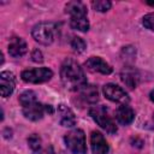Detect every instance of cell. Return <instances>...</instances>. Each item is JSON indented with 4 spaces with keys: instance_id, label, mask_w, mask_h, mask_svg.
Here are the masks:
<instances>
[{
    "instance_id": "cell-1",
    "label": "cell",
    "mask_w": 154,
    "mask_h": 154,
    "mask_svg": "<svg viewBox=\"0 0 154 154\" xmlns=\"http://www.w3.org/2000/svg\"><path fill=\"white\" fill-rule=\"evenodd\" d=\"M60 78L70 90H79L87 84V78L81 65L72 58H66L60 67Z\"/></svg>"
},
{
    "instance_id": "cell-2",
    "label": "cell",
    "mask_w": 154,
    "mask_h": 154,
    "mask_svg": "<svg viewBox=\"0 0 154 154\" xmlns=\"http://www.w3.org/2000/svg\"><path fill=\"white\" fill-rule=\"evenodd\" d=\"M19 103L22 105L23 114L26 119L36 122L43 118L46 113L52 114L54 112L51 105H43L37 101L36 94L32 90H25L19 95Z\"/></svg>"
},
{
    "instance_id": "cell-3",
    "label": "cell",
    "mask_w": 154,
    "mask_h": 154,
    "mask_svg": "<svg viewBox=\"0 0 154 154\" xmlns=\"http://www.w3.org/2000/svg\"><path fill=\"white\" fill-rule=\"evenodd\" d=\"M55 32H57V24L51 22L37 23L31 30V35L34 40L45 46H48L54 41Z\"/></svg>"
},
{
    "instance_id": "cell-4",
    "label": "cell",
    "mask_w": 154,
    "mask_h": 154,
    "mask_svg": "<svg viewBox=\"0 0 154 154\" xmlns=\"http://www.w3.org/2000/svg\"><path fill=\"white\" fill-rule=\"evenodd\" d=\"M90 117L94 119V122L102 128L108 134H116L117 132V125L113 122V119L108 116V112L105 106H93L89 109Z\"/></svg>"
},
{
    "instance_id": "cell-5",
    "label": "cell",
    "mask_w": 154,
    "mask_h": 154,
    "mask_svg": "<svg viewBox=\"0 0 154 154\" xmlns=\"http://www.w3.org/2000/svg\"><path fill=\"white\" fill-rule=\"evenodd\" d=\"M66 147L73 154H87L85 135L81 129H73L64 136Z\"/></svg>"
},
{
    "instance_id": "cell-6",
    "label": "cell",
    "mask_w": 154,
    "mask_h": 154,
    "mask_svg": "<svg viewBox=\"0 0 154 154\" xmlns=\"http://www.w3.org/2000/svg\"><path fill=\"white\" fill-rule=\"evenodd\" d=\"M20 77L26 83L37 84L49 81L53 77V71L48 67H34V69L24 70L20 73Z\"/></svg>"
},
{
    "instance_id": "cell-7",
    "label": "cell",
    "mask_w": 154,
    "mask_h": 154,
    "mask_svg": "<svg viewBox=\"0 0 154 154\" xmlns=\"http://www.w3.org/2000/svg\"><path fill=\"white\" fill-rule=\"evenodd\" d=\"M102 91H103V95L113 101V102H118L120 105H125L130 101V97L128 95V93L119 85L117 84H113V83H107L103 85L102 88Z\"/></svg>"
},
{
    "instance_id": "cell-8",
    "label": "cell",
    "mask_w": 154,
    "mask_h": 154,
    "mask_svg": "<svg viewBox=\"0 0 154 154\" xmlns=\"http://www.w3.org/2000/svg\"><path fill=\"white\" fill-rule=\"evenodd\" d=\"M84 66L90 72H97V73H102V75H109L112 72L111 65L108 63H106L100 57H90L85 61Z\"/></svg>"
},
{
    "instance_id": "cell-9",
    "label": "cell",
    "mask_w": 154,
    "mask_h": 154,
    "mask_svg": "<svg viewBox=\"0 0 154 154\" xmlns=\"http://www.w3.org/2000/svg\"><path fill=\"white\" fill-rule=\"evenodd\" d=\"M16 87V77L10 71H2L0 73V90L4 97L10 96Z\"/></svg>"
},
{
    "instance_id": "cell-10",
    "label": "cell",
    "mask_w": 154,
    "mask_h": 154,
    "mask_svg": "<svg viewBox=\"0 0 154 154\" xmlns=\"http://www.w3.org/2000/svg\"><path fill=\"white\" fill-rule=\"evenodd\" d=\"M90 146L93 154H107L108 144L100 131H93L90 135Z\"/></svg>"
},
{
    "instance_id": "cell-11",
    "label": "cell",
    "mask_w": 154,
    "mask_h": 154,
    "mask_svg": "<svg viewBox=\"0 0 154 154\" xmlns=\"http://www.w3.org/2000/svg\"><path fill=\"white\" fill-rule=\"evenodd\" d=\"M114 116H116V119H117V122L119 124H122V125H129L135 119V111L128 103H125V105H120L116 109Z\"/></svg>"
},
{
    "instance_id": "cell-12",
    "label": "cell",
    "mask_w": 154,
    "mask_h": 154,
    "mask_svg": "<svg viewBox=\"0 0 154 154\" xmlns=\"http://www.w3.org/2000/svg\"><path fill=\"white\" fill-rule=\"evenodd\" d=\"M120 78H122L123 83L126 87H129L130 89L136 88L140 83V73L136 69H134L131 66H126L123 69V71L120 73Z\"/></svg>"
},
{
    "instance_id": "cell-13",
    "label": "cell",
    "mask_w": 154,
    "mask_h": 154,
    "mask_svg": "<svg viewBox=\"0 0 154 154\" xmlns=\"http://www.w3.org/2000/svg\"><path fill=\"white\" fill-rule=\"evenodd\" d=\"M26 43L22 37L13 36L8 43V53L13 58H20L26 53Z\"/></svg>"
},
{
    "instance_id": "cell-14",
    "label": "cell",
    "mask_w": 154,
    "mask_h": 154,
    "mask_svg": "<svg viewBox=\"0 0 154 154\" xmlns=\"http://www.w3.org/2000/svg\"><path fill=\"white\" fill-rule=\"evenodd\" d=\"M58 114H59V120L63 126L66 128H72L76 124V117L75 113L70 107H67L64 103H60L58 106Z\"/></svg>"
},
{
    "instance_id": "cell-15",
    "label": "cell",
    "mask_w": 154,
    "mask_h": 154,
    "mask_svg": "<svg viewBox=\"0 0 154 154\" xmlns=\"http://www.w3.org/2000/svg\"><path fill=\"white\" fill-rule=\"evenodd\" d=\"M78 93H79V96L88 103H95L99 100V91L95 85L87 83L78 90Z\"/></svg>"
},
{
    "instance_id": "cell-16",
    "label": "cell",
    "mask_w": 154,
    "mask_h": 154,
    "mask_svg": "<svg viewBox=\"0 0 154 154\" xmlns=\"http://www.w3.org/2000/svg\"><path fill=\"white\" fill-rule=\"evenodd\" d=\"M66 13H69L71 17H79V16H87V7L81 1H70L65 6Z\"/></svg>"
},
{
    "instance_id": "cell-17",
    "label": "cell",
    "mask_w": 154,
    "mask_h": 154,
    "mask_svg": "<svg viewBox=\"0 0 154 154\" xmlns=\"http://www.w3.org/2000/svg\"><path fill=\"white\" fill-rule=\"evenodd\" d=\"M70 25L72 29L85 32L89 30V20L87 18V16H79V17H71L70 19Z\"/></svg>"
},
{
    "instance_id": "cell-18",
    "label": "cell",
    "mask_w": 154,
    "mask_h": 154,
    "mask_svg": "<svg viewBox=\"0 0 154 154\" xmlns=\"http://www.w3.org/2000/svg\"><path fill=\"white\" fill-rule=\"evenodd\" d=\"M71 47L75 52L77 53H82L85 51L87 48V43L82 38V37H78V36H75L72 40H71Z\"/></svg>"
},
{
    "instance_id": "cell-19",
    "label": "cell",
    "mask_w": 154,
    "mask_h": 154,
    "mask_svg": "<svg viewBox=\"0 0 154 154\" xmlns=\"http://www.w3.org/2000/svg\"><path fill=\"white\" fill-rule=\"evenodd\" d=\"M111 1H107V0H96V1H93L91 2V6L95 11H99V12H106L111 8Z\"/></svg>"
},
{
    "instance_id": "cell-20",
    "label": "cell",
    "mask_w": 154,
    "mask_h": 154,
    "mask_svg": "<svg viewBox=\"0 0 154 154\" xmlns=\"http://www.w3.org/2000/svg\"><path fill=\"white\" fill-rule=\"evenodd\" d=\"M28 143H29V147L34 150V152H37L41 149V138L38 135L36 134H32L29 138H28Z\"/></svg>"
},
{
    "instance_id": "cell-21",
    "label": "cell",
    "mask_w": 154,
    "mask_h": 154,
    "mask_svg": "<svg viewBox=\"0 0 154 154\" xmlns=\"http://www.w3.org/2000/svg\"><path fill=\"white\" fill-rule=\"evenodd\" d=\"M142 24L144 28L154 31V13H148L142 18Z\"/></svg>"
},
{
    "instance_id": "cell-22",
    "label": "cell",
    "mask_w": 154,
    "mask_h": 154,
    "mask_svg": "<svg viewBox=\"0 0 154 154\" xmlns=\"http://www.w3.org/2000/svg\"><path fill=\"white\" fill-rule=\"evenodd\" d=\"M31 59H32L35 63H42V61H43V57H42L41 51H38L37 48L34 49L32 53H31Z\"/></svg>"
},
{
    "instance_id": "cell-23",
    "label": "cell",
    "mask_w": 154,
    "mask_h": 154,
    "mask_svg": "<svg viewBox=\"0 0 154 154\" xmlns=\"http://www.w3.org/2000/svg\"><path fill=\"white\" fill-rule=\"evenodd\" d=\"M34 153H35V154H55L52 147H48V148H45V149H42V148H41L40 150L34 152Z\"/></svg>"
},
{
    "instance_id": "cell-24",
    "label": "cell",
    "mask_w": 154,
    "mask_h": 154,
    "mask_svg": "<svg viewBox=\"0 0 154 154\" xmlns=\"http://www.w3.org/2000/svg\"><path fill=\"white\" fill-rule=\"evenodd\" d=\"M149 99L154 102V90H152V91H150V94H149Z\"/></svg>"
},
{
    "instance_id": "cell-25",
    "label": "cell",
    "mask_w": 154,
    "mask_h": 154,
    "mask_svg": "<svg viewBox=\"0 0 154 154\" xmlns=\"http://www.w3.org/2000/svg\"><path fill=\"white\" fill-rule=\"evenodd\" d=\"M147 4H148L149 6H153V7H154V1H147Z\"/></svg>"
},
{
    "instance_id": "cell-26",
    "label": "cell",
    "mask_w": 154,
    "mask_h": 154,
    "mask_svg": "<svg viewBox=\"0 0 154 154\" xmlns=\"http://www.w3.org/2000/svg\"><path fill=\"white\" fill-rule=\"evenodd\" d=\"M153 119H154V114H153Z\"/></svg>"
}]
</instances>
